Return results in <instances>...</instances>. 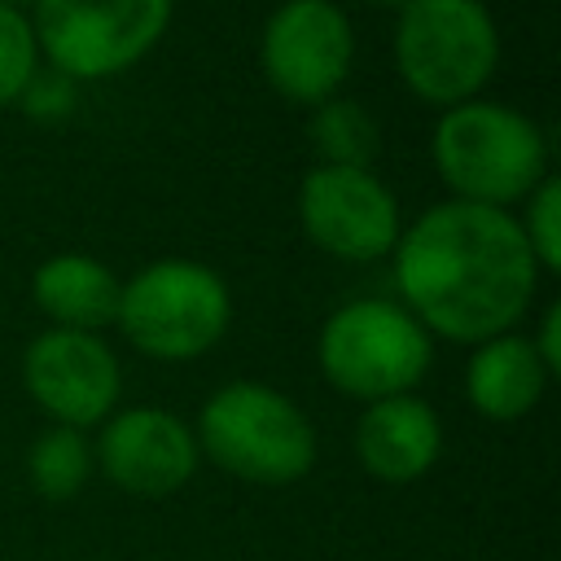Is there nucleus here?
Here are the masks:
<instances>
[{
    "instance_id": "f257e3e1",
    "label": "nucleus",
    "mask_w": 561,
    "mask_h": 561,
    "mask_svg": "<svg viewBox=\"0 0 561 561\" xmlns=\"http://www.w3.org/2000/svg\"><path fill=\"white\" fill-rule=\"evenodd\" d=\"M399 307L430 333L478 346L517 329L535 307L539 263L513 210L473 202H434L403 224L390 250Z\"/></svg>"
},
{
    "instance_id": "f03ea898",
    "label": "nucleus",
    "mask_w": 561,
    "mask_h": 561,
    "mask_svg": "<svg viewBox=\"0 0 561 561\" xmlns=\"http://www.w3.org/2000/svg\"><path fill=\"white\" fill-rule=\"evenodd\" d=\"M430 162L456 202L495 210L522 206L539 180L552 175L543 127L526 110L486 96L438 110L430 131Z\"/></svg>"
},
{
    "instance_id": "7ed1b4c3",
    "label": "nucleus",
    "mask_w": 561,
    "mask_h": 561,
    "mask_svg": "<svg viewBox=\"0 0 561 561\" xmlns=\"http://www.w3.org/2000/svg\"><path fill=\"white\" fill-rule=\"evenodd\" d=\"M202 460L250 486H294L316 465L311 416L267 381H224L193 425Z\"/></svg>"
},
{
    "instance_id": "20e7f679",
    "label": "nucleus",
    "mask_w": 561,
    "mask_h": 561,
    "mask_svg": "<svg viewBox=\"0 0 561 561\" xmlns=\"http://www.w3.org/2000/svg\"><path fill=\"white\" fill-rule=\"evenodd\" d=\"M118 333L158 364H188L215 351L232 324L228 280L197 259H153L118 289Z\"/></svg>"
},
{
    "instance_id": "39448f33",
    "label": "nucleus",
    "mask_w": 561,
    "mask_h": 561,
    "mask_svg": "<svg viewBox=\"0 0 561 561\" xmlns=\"http://www.w3.org/2000/svg\"><path fill=\"white\" fill-rule=\"evenodd\" d=\"M390 53L416 101L451 110L482 96L491 83L500 66V26L482 0H408L394 13Z\"/></svg>"
},
{
    "instance_id": "423d86ee",
    "label": "nucleus",
    "mask_w": 561,
    "mask_h": 561,
    "mask_svg": "<svg viewBox=\"0 0 561 561\" xmlns=\"http://www.w3.org/2000/svg\"><path fill=\"white\" fill-rule=\"evenodd\" d=\"M320 377L359 403L412 394L434 364V337L394 298H351L316 333Z\"/></svg>"
},
{
    "instance_id": "0eeeda50",
    "label": "nucleus",
    "mask_w": 561,
    "mask_h": 561,
    "mask_svg": "<svg viewBox=\"0 0 561 561\" xmlns=\"http://www.w3.org/2000/svg\"><path fill=\"white\" fill-rule=\"evenodd\" d=\"M39 66L70 83H96L145 61L175 18V0H35Z\"/></svg>"
},
{
    "instance_id": "6e6552de",
    "label": "nucleus",
    "mask_w": 561,
    "mask_h": 561,
    "mask_svg": "<svg viewBox=\"0 0 561 561\" xmlns=\"http://www.w3.org/2000/svg\"><path fill=\"white\" fill-rule=\"evenodd\" d=\"M355 61V26L337 0H280L259 35V70L267 88L316 110L342 96Z\"/></svg>"
},
{
    "instance_id": "1a4fd4ad",
    "label": "nucleus",
    "mask_w": 561,
    "mask_h": 561,
    "mask_svg": "<svg viewBox=\"0 0 561 561\" xmlns=\"http://www.w3.org/2000/svg\"><path fill=\"white\" fill-rule=\"evenodd\" d=\"M298 224L320 254L337 263H377L390 259L403 232V210L373 167L311 162L298 184Z\"/></svg>"
},
{
    "instance_id": "9d476101",
    "label": "nucleus",
    "mask_w": 561,
    "mask_h": 561,
    "mask_svg": "<svg viewBox=\"0 0 561 561\" xmlns=\"http://www.w3.org/2000/svg\"><path fill=\"white\" fill-rule=\"evenodd\" d=\"M22 390L53 425L88 434L118 408L123 364L101 333L44 329L22 351Z\"/></svg>"
},
{
    "instance_id": "9b49d317",
    "label": "nucleus",
    "mask_w": 561,
    "mask_h": 561,
    "mask_svg": "<svg viewBox=\"0 0 561 561\" xmlns=\"http://www.w3.org/2000/svg\"><path fill=\"white\" fill-rule=\"evenodd\" d=\"M96 473H105L118 491L140 500L175 495L193 482L202 451L193 438V425L158 403L114 408L101 421V434L92 438Z\"/></svg>"
},
{
    "instance_id": "f8f14e48",
    "label": "nucleus",
    "mask_w": 561,
    "mask_h": 561,
    "mask_svg": "<svg viewBox=\"0 0 561 561\" xmlns=\"http://www.w3.org/2000/svg\"><path fill=\"white\" fill-rule=\"evenodd\" d=\"M351 447H355L359 469L373 482L408 486V482H421L438 465V456H443V416L416 390L412 394H390V399L364 403V412L355 416Z\"/></svg>"
},
{
    "instance_id": "ddd939ff",
    "label": "nucleus",
    "mask_w": 561,
    "mask_h": 561,
    "mask_svg": "<svg viewBox=\"0 0 561 561\" xmlns=\"http://www.w3.org/2000/svg\"><path fill=\"white\" fill-rule=\"evenodd\" d=\"M548 381L552 373L517 329L478 342L465 359V399L482 421H522L535 412Z\"/></svg>"
},
{
    "instance_id": "4468645a",
    "label": "nucleus",
    "mask_w": 561,
    "mask_h": 561,
    "mask_svg": "<svg viewBox=\"0 0 561 561\" xmlns=\"http://www.w3.org/2000/svg\"><path fill=\"white\" fill-rule=\"evenodd\" d=\"M118 289L123 280L114 276V267L79 250L48 254L31 272V302L44 311L48 329H75V333L110 329L118 316Z\"/></svg>"
},
{
    "instance_id": "2eb2a0df",
    "label": "nucleus",
    "mask_w": 561,
    "mask_h": 561,
    "mask_svg": "<svg viewBox=\"0 0 561 561\" xmlns=\"http://www.w3.org/2000/svg\"><path fill=\"white\" fill-rule=\"evenodd\" d=\"M92 473H96V456H92V438L83 430L48 425L26 447V482L48 504L75 500L92 482Z\"/></svg>"
},
{
    "instance_id": "dca6fc26",
    "label": "nucleus",
    "mask_w": 561,
    "mask_h": 561,
    "mask_svg": "<svg viewBox=\"0 0 561 561\" xmlns=\"http://www.w3.org/2000/svg\"><path fill=\"white\" fill-rule=\"evenodd\" d=\"M307 145L320 167H373L381 153V127L359 101L329 96L307 114Z\"/></svg>"
},
{
    "instance_id": "f3484780",
    "label": "nucleus",
    "mask_w": 561,
    "mask_h": 561,
    "mask_svg": "<svg viewBox=\"0 0 561 561\" xmlns=\"http://www.w3.org/2000/svg\"><path fill=\"white\" fill-rule=\"evenodd\" d=\"M35 70H39V48L26 9L0 4V110L22 101Z\"/></svg>"
},
{
    "instance_id": "a211bd4d",
    "label": "nucleus",
    "mask_w": 561,
    "mask_h": 561,
    "mask_svg": "<svg viewBox=\"0 0 561 561\" xmlns=\"http://www.w3.org/2000/svg\"><path fill=\"white\" fill-rule=\"evenodd\" d=\"M517 228L539 263L543 276H557L561 272V180L548 175L539 180V188L522 202V215H517Z\"/></svg>"
},
{
    "instance_id": "6ab92c4d",
    "label": "nucleus",
    "mask_w": 561,
    "mask_h": 561,
    "mask_svg": "<svg viewBox=\"0 0 561 561\" xmlns=\"http://www.w3.org/2000/svg\"><path fill=\"white\" fill-rule=\"evenodd\" d=\"M75 101H79V83H70L66 75L39 66L18 105H22L31 118H39V123H57V118H66V114L75 110Z\"/></svg>"
},
{
    "instance_id": "aec40b11",
    "label": "nucleus",
    "mask_w": 561,
    "mask_h": 561,
    "mask_svg": "<svg viewBox=\"0 0 561 561\" xmlns=\"http://www.w3.org/2000/svg\"><path fill=\"white\" fill-rule=\"evenodd\" d=\"M526 337H530L535 355L543 359V368L557 377L561 373V302H548L543 316H539V329L526 333Z\"/></svg>"
},
{
    "instance_id": "412c9836",
    "label": "nucleus",
    "mask_w": 561,
    "mask_h": 561,
    "mask_svg": "<svg viewBox=\"0 0 561 561\" xmlns=\"http://www.w3.org/2000/svg\"><path fill=\"white\" fill-rule=\"evenodd\" d=\"M368 4H377V9H394V13H399L408 0H368Z\"/></svg>"
},
{
    "instance_id": "4be33fe9",
    "label": "nucleus",
    "mask_w": 561,
    "mask_h": 561,
    "mask_svg": "<svg viewBox=\"0 0 561 561\" xmlns=\"http://www.w3.org/2000/svg\"><path fill=\"white\" fill-rule=\"evenodd\" d=\"M0 4H13V9H26V4H35V0H0Z\"/></svg>"
}]
</instances>
